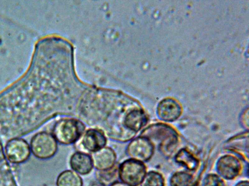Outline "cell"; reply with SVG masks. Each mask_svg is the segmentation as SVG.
I'll return each mask as SVG.
<instances>
[{
    "label": "cell",
    "instance_id": "1",
    "mask_svg": "<svg viewBox=\"0 0 249 186\" xmlns=\"http://www.w3.org/2000/svg\"><path fill=\"white\" fill-rule=\"evenodd\" d=\"M141 136L150 141L158 142L161 151L167 155L173 152L178 142V135L175 131L163 124H153L147 127L141 133Z\"/></svg>",
    "mask_w": 249,
    "mask_h": 186
},
{
    "label": "cell",
    "instance_id": "2",
    "mask_svg": "<svg viewBox=\"0 0 249 186\" xmlns=\"http://www.w3.org/2000/svg\"><path fill=\"white\" fill-rule=\"evenodd\" d=\"M85 130L84 123L74 118H64L57 121L53 129V135L56 141L63 144L77 141Z\"/></svg>",
    "mask_w": 249,
    "mask_h": 186
},
{
    "label": "cell",
    "instance_id": "3",
    "mask_svg": "<svg viewBox=\"0 0 249 186\" xmlns=\"http://www.w3.org/2000/svg\"><path fill=\"white\" fill-rule=\"evenodd\" d=\"M146 169L142 162L128 159L118 167V176L121 181L129 186H138L146 175Z\"/></svg>",
    "mask_w": 249,
    "mask_h": 186
},
{
    "label": "cell",
    "instance_id": "4",
    "mask_svg": "<svg viewBox=\"0 0 249 186\" xmlns=\"http://www.w3.org/2000/svg\"><path fill=\"white\" fill-rule=\"evenodd\" d=\"M30 146L34 155L41 159L51 158L57 150V141L52 134L47 132H40L35 135Z\"/></svg>",
    "mask_w": 249,
    "mask_h": 186
},
{
    "label": "cell",
    "instance_id": "5",
    "mask_svg": "<svg viewBox=\"0 0 249 186\" xmlns=\"http://www.w3.org/2000/svg\"><path fill=\"white\" fill-rule=\"evenodd\" d=\"M30 146L24 139L15 138L8 141L5 154L8 160L14 164L22 163L28 160L31 155Z\"/></svg>",
    "mask_w": 249,
    "mask_h": 186
},
{
    "label": "cell",
    "instance_id": "6",
    "mask_svg": "<svg viewBox=\"0 0 249 186\" xmlns=\"http://www.w3.org/2000/svg\"><path fill=\"white\" fill-rule=\"evenodd\" d=\"M78 141L86 153H93L106 146L107 139L104 131L94 128L85 131Z\"/></svg>",
    "mask_w": 249,
    "mask_h": 186
},
{
    "label": "cell",
    "instance_id": "7",
    "mask_svg": "<svg viewBox=\"0 0 249 186\" xmlns=\"http://www.w3.org/2000/svg\"><path fill=\"white\" fill-rule=\"evenodd\" d=\"M154 152L152 142L147 138L139 136L132 140L127 147V153L132 159L144 162L149 160Z\"/></svg>",
    "mask_w": 249,
    "mask_h": 186
},
{
    "label": "cell",
    "instance_id": "8",
    "mask_svg": "<svg viewBox=\"0 0 249 186\" xmlns=\"http://www.w3.org/2000/svg\"><path fill=\"white\" fill-rule=\"evenodd\" d=\"M93 166L98 170L110 169L115 165L116 155L114 151L108 147H104L92 153L90 156Z\"/></svg>",
    "mask_w": 249,
    "mask_h": 186
},
{
    "label": "cell",
    "instance_id": "9",
    "mask_svg": "<svg viewBox=\"0 0 249 186\" xmlns=\"http://www.w3.org/2000/svg\"><path fill=\"white\" fill-rule=\"evenodd\" d=\"M216 169L217 172L221 177L230 180L238 175L241 169V164L235 157L226 155L218 160Z\"/></svg>",
    "mask_w": 249,
    "mask_h": 186
},
{
    "label": "cell",
    "instance_id": "10",
    "mask_svg": "<svg viewBox=\"0 0 249 186\" xmlns=\"http://www.w3.org/2000/svg\"><path fill=\"white\" fill-rule=\"evenodd\" d=\"M179 104L171 98H166L161 101L157 108V114L162 120L172 122L176 120L181 113Z\"/></svg>",
    "mask_w": 249,
    "mask_h": 186
},
{
    "label": "cell",
    "instance_id": "11",
    "mask_svg": "<svg viewBox=\"0 0 249 186\" xmlns=\"http://www.w3.org/2000/svg\"><path fill=\"white\" fill-rule=\"evenodd\" d=\"M70 163L71 169L81 175L89 173L93 168L91 156L82 152L74 153L71 157Z\"/></svg>",
    "mask_w": 249,
    "mask_h": 186
},
{
    "label": "cell",
    "instance_id": "12",
    "mask_svg": "<svg viewBox=\"0 0 249 186\" xmlns=\"http://www.w3.org/2000/svg\"><path fill=\"white\" fill-rule=\"evenodd\" d=\"M57 186H83V180L75 171L66 170L62 172L56 180Z\"/></svg>",
    "mask_w": 249,
    "mask_h": 186
},
{
    "label": "cell",
    "instance_id": "13",
    "mask_svg": "<svg viewBox=\"0 0 249 186\" xmlns=\"http://www.w3.org/2000/svg\"><path fill=\"white\" fill-rule=\"evenodd\" d=\"M175 160L190 170H194L198 166V161L186 149L180 150L175 156Z\"/></svg>",
    "mask_w": 249,
    "mask_h": 186
},
{
    "label": "cell",
    "instance_id": "14",
    "mask_svg": "<svg viewBox=\"0 0 249 186\" xmlns=\"http://www.w3.org/2000/svg\"><path fill=\"white\" fill-rule=\"evenodd\" d=\"M96 174L97 179L101 184L105 186H109L116 182V179L119 177L118 167L114 166L108 170H98Z\"/></svg>",
    "mask_w": 249,
    "mask_h": 186
},
{
    "label": "cell",
    "instance_id": "15",
    "mask_svg": "<svg viewBox=\"0 0 249 186\" xmlns=\"http://www.w3.org/2000/svg\"><path fill=\"white\" fill-rule=\"evenodd\" d=\"M141 186H163V178L159 173L153 171H150L145 175Z\"/></svg>",
    "mask_w": 249,
    "mask_h": 186
},
{
    "label": "cell",
    "instance_id": "16",
    "mask_svg": "<svg viewBox=\"0 0 249 186\" xmlns=\"http://www.w3.org/2000/svg\"><path fill=\"white\" fill-rule=\"evenodd\" d=\"M192 176L185 172H178L171 178V186H189L192 182Z\"/></svg>",
    "mask_w": 249,
    "mask_h": 186
},
{
    "label": "cell",
    "instance_id": "17",
    "mask_svg": "<svg viewBox=\"0 0 249 186\" xmlns=\"http://www.w3.org/2000/svg\"><path fill=\"white\" fill-rule=\"evenodd\" d=\"M203 186H224L222 180L215 174L208 175L204 181Z\"/></svg>",
    "mask_w": 249,
    "mask_h": 186
},
{
    "label": "cell",
    "instance_id": "18",
    "mask_svg": "<svg viewBox=\"0 0 249 186\" xmlns=\"http://www.w3.org/2000/svg\"><path fill=\"white\" fill-rule=\"evenodd\" d=\"M109 186H129L122 182L116 181V182H115L114 183H112Z\"/></svg>",
    "mask_w": 249,
    "mask_h": 186
},
{
    "label": "cell",
    "instance_id": "19",
    "mask_svg": "<svg viewBox=\"0 0 249 186\" xmlns=\"http://www.w3.org/2000/svg\"><path fill=\"white\" fill-rule=\"evenodd\" d=\"M235 186H249V183L248 182H240L239 183H238Z\"/></svg>",
    "mask_w": 249,
    "mask_h": 186
}]
</instances>
